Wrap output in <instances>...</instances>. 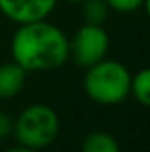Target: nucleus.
I'll use <instances>...</instances> for the list:
<instances>
[{
  "mask_svg": "<svg viewBox=\"0 0 150 152\" xmlns=\"http://www.w3.org/2000/svg\"><path fill=\"white\" fill-rule=\"evenodd\" d=\"M11 55L27 73H42L62 67L69 58V37L46 20L18 25L11 39Z\"/></svg>",
  "mask_w": 150,
  "mask_h": 152,
  "instance_id": "f257e3e1",
  "label": "nucleus"
},
{
  "mask_svg": "<svg viewBox=\"0 0 150 152\" xmlns=\"http://www.w3.org/2000/svg\"><path fill=\"white\" fill-rule=\"evenodd\" d=\"M129 69L113 58H103L87 67L83 76V88L90 101L101 106H117L129 97L131 87Z\"/></svg>",
  "mask_w": 150,
  "mask_h": 152,
  "instance_id": "f03ea898",
  "label": "nucleus"
},
{
  "mask_svg": "<svg viewBox=\"0 0 150 152\" xmlns=\"http://www.w3.org/2000/svg\"><path fill=\"white\" fill-rule=\"evenodd\" d=\"M58 133V113L44 103L28 104L18 113L12 124V134L18 143L34 151H44L50 147L57 140Z\"/></svg>",
  "mask_w": 150,
  "mask_h": 152,
  "instance_id": "7ed1b4c3",
  "label": "nucleus"
},
{
  "mask_svg": "<svg viewBox=\"0 0 150 152\" xmlns=\"http://www.w3.org/2000/svg\"><path fill=\"white\" fill-rule=\"evenodd\" d=\"M108 50L110 36L103 25L85 21L69 39V58H73L76 66L85 69L106 58Z\"/></svg>",
  "mask_w": 150,
  "mask_h": 152,
  "instance_id": "20e7f679",
  "label": "nucleus"
},
{
  "mask_svg": "<svg viewBox=\"0 0 150 152\" xmlns=\"http://www.w3.org/2000/svg\"><path fill=\"white\" fill-rule=\"evenodd\" d=\"M58 0H0V12L16 25L46 20Z\"/></svg>",
  "mask_w": 150,
  "mask_h": 152,
  "instance_id": "39448f33",
  "label": "nucleus"
},
{
  "mask_svg": "<svg viewBox=\"0 0 150 152\" xmlns=\"http://www.w3.org/2000/svg\"><path fill=\"white\" fill-rule=\"evenodd\" d=\"M27 71H23L16 62L0 64V99H11L21 92L25 87Z\"/></svg>",
  "mask_w": 150,
  "mask_h": 152,
  "instance_id": "423d86ee",
  "label": "nucleus"
},
{
  "mask_svg": "<svg viewBox=\"0 0 150 152\" xmlns=\"http://www.w3.org/2000/svg\"><path fill=\"white\" fill-rule=\"evenodd\" d=\"M81 152H120V145L110 133L92 131L83 138Z\"/></svg>",
  "mask_w": 150,
  "mask_h": 152,
  "instance_id": "0eeeda50",
  "label": "nucleus"
},
{
  "mask_svg": "<svg viewBox=\"0 0 150 152\" xmlns=\"http://www.w3.org/2000/svg\"><path fill=\"white\" fill-rule=\"evenodd\" d=\"M129 96H133L141 106L150 104V69H140L136 75L131 76Z\"/></svg>",
  "mask_w": 150,
  "mask_h": 152,
  "instance_id": "6e6552de",
  "label": "nucleus"
},
{
  "mask_svg": "<svg viewBox=\"0 0 150 152\" xmlns=\"http://www.w3.org/2000/svg\"><path fill=\"white\" fill-rule=\"evenodd\" d=\"M81 4H83V16L87 23L103 25L106 21L108 12H110L106 0H85Z\"/></svg>",
  "mask_w": 150,
  "mask_h": 152,
  "instance_id": "1a4fd4ad",
  "label": "nucleus"
},
{
  "mask_svg": "<svg viewBox=\"0 0 150 152\" xmlns=\"http://www.w3.org/2000/svg\"><path fill=\"white\" fill-rule=\"evenodd\" d=\"M147 2H149V0H106L110 11L122 12V14L136 12V11H140L141 7H145Z\"/></svg>",
  "mask_w": 150,
  "mask_h": 152,
  "instance_id": "9d476101",
  "label": "nucleus"
},
{
  "mask_svg": "<svg viewBox=\"0 0 150 152\" xmlns=\"http://www.w3.org/2000/svg\"><path fill=\"white\" fill-rule=\"evenodd\" d=\"M12 124H14V118L0 110V140H5L9 134H12Z\"/></svg>",
  "mask_w": 150,
  "mask_h": 152,
  "instance_id": "9b49d317",
  "label": "nucleus"
},
{
  "mask_svg": "<svg viewBox=\"0 0 150 152\" xmlns=\"http://www.w3.org/2000/svg\"><path fill=\"white\" fill-rule=\"evenodd\" d=\"M5 152H41V151H34V149H28V147H23V145H20V147L7 149Z\"/></svg>",
  "mask_w": 150,
  "mask_h": 152,
  "instance_id": "f8f14e48",
  "label": "nucleus"
},
{
  "mask_svg": "<svg viewBox=\"0 0 150 152\" xmlns=\"http://www.w3.org/2000/svg\"><path fill=\"white\" fill-rule=\"evenodd\" d=\"M66 2H69V4H81V2H85V0H66Z\"/></svg>",
  "mask_w": 150,
  "mask_h": 152,
  "instance_id": "ddd939ff",
  "label": "nucleus"
}]
</instances>
